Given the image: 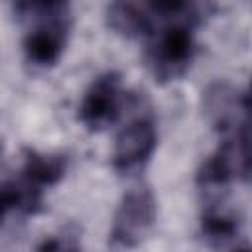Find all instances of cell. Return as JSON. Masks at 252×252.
I'll return each mask as SVG.
<instances>
[{
    "label": "cell",
    "instance_id": "obj_1",
    "mask_svg": "<svg viewBox=\"0 0 252 252\" xmlns=\"http://www.w3.org/2000/svg\"><path fill=\"white\" fill-rule=\"evenodd\" d=\"M152 24L146 37V65L154 79L169 83L179 79L197 53L195 30L209 16L211 4L197 2H148Z\"/></svg>",
    "mask_w": 252,
    "mask_h": 252
},
{
    "label": "cell",
    "instance_id": "obj_2",
    "mask_svg": "<svg viewBox=\"0 0 252 252\" xmlns=\"http://www.w3.org/2000/svg\"><path fill=\"white\" fill-rule=\"evenodd\" d=\"M14 12L30 28L24 35V55L28 63L47 69L53 67L67 45L71 32V8L67 2H18Z\"/></svg>",
    "mask_w": 252,
    "mask_h": 252
},
{
    "label": "cell",
    "instance_id": "obj_3",
    "mask_svg": "<svg viewBox=\"0 0 252 252\" xmlns=\"http://www.w3.org/2000/svg\"><path fill=\"white\" fill-rule=\"evenodd\" d=\"M65 156L45 154L37 150L24 152V165L20 177L8 183L14 209H20L26 215H35L43 207L45 187L57 185L65 175Z\"/></svg>",
    "mask_w": 252,
    "mask_h": 252
},
{
    "label": "cell",
    "instance_id": "obj_4",
    "mask_svg": "<svg viewBox=\"0 0 252 252\" xmlns=\"http://www.w3.org/2000/svg\"><path fill=\"white\" fill-rule=\"evenodd\" d=\"M236 179L244 183L250 179V130L222 136L197 173V183L203 189L226 187Z\"/></svg>",
    "mask_w": 252,
    "mask_h": 252
},
{
    "label": "cell",
    "instance_id": "obj_5",
    "mask_svg": "<svg viewBox=\"0 0 252 252\" xmlns=\"http://www.w3.org/2000/svg\"><path fill=\"white\" fill-rule=\"evenodd\" d=\"M158 215V205L154 191L148 185H138L128 189L112 217L110 240L122 248L138 246L152 230Z\"/></svg>",
    "mask_w": 252,
    "mask_h": 252
},
{
    "label": "cell",
    "instance_id": "obj_6",
    "mask_svg": "<svg viewBox=\"0 0 252 252\" xmlns=\"http://www.w3.org/2000/svg\"><path fill=\"white\" fill-rule=\"evenodd\" d=\"M203 110L220 136L250 130V96L230 83H213L203 91Z\"/></svg>",
    "mask_w": 252,
    "mask_h": 252
},
{
    "label": "cell",
    "instance_id": "obj_7",
    "mask_svg": "<svg viewBox=\"0 0 252 252\" xmlns=\"http://www.w3.org/2000/svg\"><path fill=\"white\" fill-rule=\"evenodd\" d=\"M122 110V77L116 71H106L93 79L79 104V120L98 132L116 122Z\"/></svg>",
    "mask_w": 252,
    "mask_h": 252
},
{
    "label": "cell",
    "instance_id": "obj_8",
    "mask_svg": "<svg viewBox=\"0 0 252 252\" xmlns=\"http://www.w3.org/2000/svg\"><path fill=\"white\" fill-rule=\"evenodd\" d=\"M158 146V128L152 116L142 114L130 120L116 136L112 165L120 173H132L144 167Z\"/></svg>",
    "mask_w": 252,
    "mask_h": 252
},
{
    "label": "cell",
    "instance_id": "obj_9",
    "mask_svg": "<svg viewBox=\"0 0 252 252\" xmlns=\"http://www.w3.org/2000/svg\"><path fill=\"white\" fill-rule=\"evenodd\" d=\"M106 24L124 37H144L152 16L148 2H112L106 6Z\"/></svg>",
    "mask_w": 252,
    "mask_h": 252
},
{
    "label": "cell",
    "instance_id": "obj_10",
    "mask_svg": "<svg viewBox=\"0 0 252 252\" xmlns=\"http://www.w3.org/2000/svg\"><path fill=\"white\" fill-rule=\"evenodd\" d=\"M201 230L213 242L228 240L238 230V219L220 209H207L201 217Z\"/></svg>",
    "mask_w": 252,
    "mask_h": 252
},
{
    "label": "cell",
    "instance_id": "obj_11",
    "mask_svg": "<svg viewBox=\"0 0 252 252\" xmlns=\"http://www.w3.org/2000/svg\"><path fill=\"white\" fill-rule=\"evenodd\" d=\"M37 252H79V250H77V246H75V244H71V242H67V240H61V238L51 236V238H45V240L39 244Z\"/></svg>",
    "mask_w": 252,
    "mask_h": 252
},
{
    "label": "cell",
    "instance_id": "obj_12",
    "mask_svg": "<svg viewBox=\"0 0 252 252\" xmlns=\"http://www.w3.org/2000/svg\"><path fill=\"white\" fill-rule=\"evenodd\" d=\"M10 209H14V201H12L10 187H8V183H6V185L0 183V222H2L4 215H6Z\"/></svg>",
    "mask_w": 252,
    "mask_h": 252
},
{
    "label": "cell",
    "instance_id": "obj_13",
    "mask_svg": "<svg viewBox=\"0 0 252 252\" xmlns=\"http://www.w3.org/2000/svg\"><path fill=\"white\" fill-rule=\"evenodd\" d=\"M234 252H250V248L244 246V248H238V250H234Z\"/></svg>",
    "mask_w": 252,
    "mask_h": 252
}]
</instances>
